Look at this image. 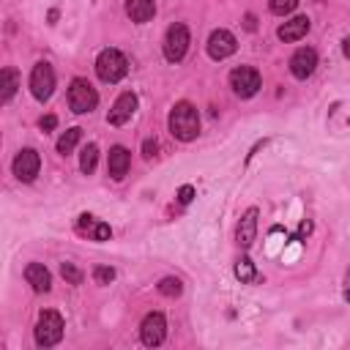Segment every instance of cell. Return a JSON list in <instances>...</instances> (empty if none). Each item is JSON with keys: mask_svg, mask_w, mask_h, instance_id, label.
Masks as SVG:
<instances>
[{"mask_svg": "<svg viewBox=\"0 0 350 350\" xmlns=\"http://www.w3.org/2000/svg\"><path fill=\"white\" fill-rule=\"evenodd\" d=\"M0 88H3L0 101L8 104V101L14 98V93H16V88H19V77H16L14 68H3V71H0Z\"/></svg>", "mask_w": 350, "mask_h": 350, "instance_id": "obj_19", "label": "cell"}, {"mask_svg": "<svg viewBox=\"0 0 350 350\" xmlns=\"http://www.w3.org/2000/svg\"><path fill=\"white\" fill-rule=\"evenodd\" d=\"M235 276H238L243 284L254 282V279H257V268H254V262H252L249 257H241V260L235 262Z\"/></svg>", "mask_w": 350, "mask_h": 350, "instance_id": "obj_22", "label": "cell"}, {"mask_svg": "<svg viewBox=\"0 0 350 350\" xmlns=\"http://www.w3.org/2000/svg\"><path fill=\"white\" fill-rule=\"evenodd\" d=\"M38 170H41V156L33 148H22L16 153V159H14V175L22 183H30V180H36Z\"/></svg>", "mask_w": 350, "mask_h": 350, "instance_id": "obj_9", "label": "cell"}, {"mask_svg": "<svg viewBox=\"0 0 350 350\" xmlns=\"http://www.w3.org/2000/svg\"><path fill=\"white\" fill-rule=\"evenodd\" d=\"M96 161H98V148H96L93 142H88V145L82 148V153H79V170H82L85 175H93Z\"/></svg>", "mask_w": 350, "mask_h": 350, "instance_id": "obj_20", "label": "cell"}, {"mask_svg": "<svg viewBox=\"0 0 350 350\" xmlns=\"http://www.w3.org/2000/svg\"><path fill=\"white\" fill-rule=\"evenodd\" d=\"M79 137H82V129H68L66 134H60V139H57V153L68 156V153H71V150L77 148Z\"/></svg>", "mask_w": 350, "mask_h": 350, "instance_id": "obj_21", "label": "cell"}, {"mask_svg": "<svg viewBox=\"0 0 350 350\" xmlns=\"http://www.w3.org/2000/svg\"><path fill=\"white\" fill-rule=\"evenodd\" d=\"M246 30H254V16H252V14L246 16Z\"/></svg>", "mask_w": 350, "mask_h": 350, "instance_id": "obj_33", "label": "cell"}, {"mask_svg": "<svg viewBox=\"0 0 350 350\" xmlns=\"http://www.w3.org/2000/svg\"><path fill=\"white\" fill-rule=\"evenodd\" d=\"M126 14H129L131 22L145 25L156 14V0H126Z\"/></svg>", "mask_w": 350, "mask_h": 350, "instance_id": "obj_18", "label": "cell"}, {"mask_svg": "<svg viewBox=\"0 0 350 350\" xmlns=\"http://www.w3.org/2000/svg\"><path fill=\"white\" fill-rule=\"evenodd\" d=\"M257 208H249L243 216H241V221H238V230H235V241L243 246V249H249L252 243H254V235H257Z\"/></svg>", "mask_w": 350, "mask_h": 350, "instance_id": "obj_16", "label": "cell"}, {"mask_svg": "<svg viewBox=\"0 0 350 350\" xmlns=\"http://www.w3.org/2000/svg\"><path fill=\"white\" fill-rule=\"evenodd\" d=\"M134 109H137V96H134L131 90L120 93V96L115 98V104H112L109 115H107L109 126H123V123H129V120H131V115H134Z\"/></svg>", "mask_w": 350, "mask_h": 350, "instance_id": "obj_12", "label": "cell"}, {"mask_svg": "<svg viewBox=\"0 0 350 350\" xmlns=\"http://www.w3.org/2000/svg\"><path fill=\"white\" fill-rule=\"evenodd\" d=\"M180 290H183V284H180V279H175V276H164V279L159 282V293L167 295V298H178Z\"/></svg>", "mask_w": 350, "mask_h": 350, "instance_id": "obj_23", "label": "cell"}, {"mask_svg": "<svg viewBox=\"0 0 350 350\" xmlns=\"http://www.w3.org/2000/svg\"><path fill=\"white\" fill-rule=\"evenodd\" d=\"M96 74H98L101 82H109V85L120 82V79L129 74V60H126V55H123L120 49H112V46L101 49L98 57H96Z\"/></svg>", "mask_w": 350, "mask_h": 350, "instance_id": "obj_2", "label": "cell"}, {"mask_svg": "<svg viewBox=\"0 0 350 350\" xmlns=\"http://www.w3.org/2000/svg\"><path fill=\"white\" fill-rule=\"evenodd\" d=\"M77 232L79 235H88L90 241H109V235H112V230H109V224L107 221H101V219H96V216H90V213H82L79 219H77Z\"/></svg>", "mask_w": 350, "mask_h": 350, "instance_id": "obj_13", "label": "cell"}, {"mask_svg": "<svg viewBox=\"0 0 350 350\" xmlns=\"http://www.w3.org/2000/svg\"><path fill=\"white\" fill-rule=\"evenodd\" d=\"M25 279L36 293H49V287H52V276L41 262H30L25 268Z\"/></svg>", "mask_w": 350, "mask_h": 350, "instance_id": "obj_17", "label": "cell"}, {"mask_svg": "<svg viewBox=\"0 0 350 350\" xmlns=\"http://www.w3.org/2000/svg\"><path fill=\"white\" fill-rule=\"evenodd\" d=\"M262 79H260V71L252 68V66H238L230 71V88L235 90V96L241 98H252L257 90H260Z\"/></svg>", "mask_w": 350, "mask_h": 350, "instance_id": "obj_6", "label": "cell"}, {"mask_svg": "<svg viewBox=\"0 0 350 350\" xmlns=\"http://www.w3.org/2000/svg\"><path fill=\"white\" fill-rule=\"evenodd\" d=\"M63 339V317L55 309H44L36 323V345L38 347H55Z\"/></svg>", "mask_w": 350, "mask_h": 350, "instance_id": "obj_3", "label": "cell"}, {"mask_svg": "<svg viewBox=\"0 0 350 350\" xmlns=\"http://www.w3.org/2000/svg\"><path fill=\"white\" fill-rule=\"evenodd\" d=\"M93 279H96V284H109L115 279V271L109 265H96L93 268Z\"/></svg>", "mask_w": 350, "mask_h": 350, "instance_id": "obj_26", "label": "cell"}, {"mask_svg": "<svg viewBox=\"0 0 350 350\" xmlns=\"http://www.w3.org/2000/svg\"><path fill=\"white\" fill-rule=\"evenodd\" d=\"M235 49H238V41H235V36H232L230 30L219 27V30H213V33L208 36V55H211L213 60H224V57L235 55Z\"/></svg>", "mask_w": 350, "mask_h": 350, "instance_id": "obj_10", "label": "cell"}, {"mask_svg": "<svg viewBox=\"0 0 350 350\" xmlns=\"http://www.w3.org/2000/svg\"><path fill=\"white\" fill-rule=\"evenodd\" d=\"M309 232H312V221H309V219H304V221H301V227H298V238H306Z\"/></svg>", "mask_w": 350, "mask_h": 350, "instance_id": "obj_30", "label": "cell"}, {"mask_svg": "<svg viewBox=\"0 0 350 350\" xmlns=\"http://www.w3.org/2000/svg\"><path fill=\"white\" fill-rule=\"evenodd\" d=\"M268 5H271V11H273L276 16H284V14L295 11L298 0H268Z\"/></svg>", "mask_w": 350, "mask_h": 350, "instance_id": "obj_25", "label": "cell"}, {"mask_svg": "<svg viewBox=\"0 0 350 350\" xmlns=\"http://www.w3.org/2000/svg\"><path fill=\"white\" fill-rule=\"evenodd\" d=\"M164 336H167V320H164V314L161 312L145 314L142 323H139V339H142V345L159 347L164 342Z\"/></svg>", "mask_w": 350, "mask_h": 350, "instance_id": "obj_8", "label": "cell"}, {"mask_svg": "<svg viewBox=\"0 0 350 350\" xmlns=\"http://www.w3.org/2000/svg\"><path fill=\"white\" fill-rule=\"evenodd\" d=\"M167 126H170V134L175 139H180V142L197 139V134H200V112H197V107L189 104V101H178L170 109Z\"/></svg>", "mask_w": 350, "mask_h": 350, "instance_id": "obj_1", "label": "cell"}, {"mask_svg": "<svg viewBox=\"0 0 350 350\" xmlns=\"http://www.w3.org/2000/svg\"><path fill=\"white\" fill-rule=\"evenodd\" d=\"M156 150H159L156 139H145V142H142V156H145V159H153V156H156Z\"/></svg>", "mask_w": 350, "mask_h": 350, "instance_id": "obj_28", "label": "cell"}, {"mask_svg": "<svg viewBox=\"0 0 350 350\" xmlns=\"http://www.w3.org/2000/svg\"><path fill=\"white\" fill-rule=\"evenodd\" d=\"M309 27H312V22H309V16H293V19H287L284 25H279L276 27V36H279V41H301L306 33H309Z\"/></svg>", "mask_w": 350, "mask_h": 350, "instance_id": "obj_15", "label": "cell"}, {"mask_svg": "<svg viewBox=\"0 0 350 350\" xmlns=\"http://www.w3.org/2000/svg\"><path fill=\"white\" fill-rule=\"evenodd\" d=\"M96 104H98L96 88H93L88 79H82V77L71 79V88H68V107H71V112L85 115V112L96 109Z\"/></svg>", "mask_w": 350, "mask_h": 350, "instance_id": "obj_4", "label": "cell"}, {"mask_svg": "<svg viewBox=\"0 0 350 350\" xmlns=\"http://www.w3.org/2000/svg\"><path fill=\"white\" fill-rule=\"evenodd\" d=\"M345 298L350 301V271H347V282H345Z\"/></svg>", "mask_w": 350, "mask_h": 350, "instance_id": "obj_32", "label": "cell"}, {"mask_svg": "<svg viewBox=\"0 0 350 350\" xmlns=\"http://www.w3.org/2000/svg\"><path fill=\"white\" fill-rule=\"evenodd\" d=\"M60 273H63V279H66L68 284H82V279H85L82 271H79L74 262H63V265H60Z\"/></svg>", "mask_w": 350, "mask_h": 350, "instance_id": "obj_24", "label": "cell"}, {"mask_svg": "<svg viewBox=\"0 0 350 350\" xmlns=\"http://www.w3.org/2000/svg\"><path fill=\"white\" fill-rule=\"evenodd\" d=\"M38 126H41V131H52V129L57 126V118H55V115H44V118L38 120Z\"/></svg>", "mask_w": 350, "mask_h": 350, "instance_id": "obj_29", "label": "cell"}, {"mask_svg": "<svg viewBox=\"0 0 350 350\" xmlns=\"http://www.w3.org/2000/svg\"><path fill=\"white\" fill-rule=\"evenodd\" d=\"M342 52H345V57L350 60V36H347V38L342 41Z\"/></svg>", "mask_w": 350, "mask_h": 350, "instance_id": "obj_31", "label": "cell"}, {"mask_svg": "<svg viewBox=\"0 0 350 350\" xmlns=\"http://www.w3.org/2000/svg\"><path fill=\"white\" fill-rule=\"evenodd\" d=\"M314 68H317V52H314L312 46H301V49L293 52V57H290V74H293L295 79L312 77Z\"/></svg>", "mask_w": 350, "mask_h": 350, "instance_id": "obj_11", "label": "cell"}, {"mask_svg": "<svg viewBox=\"0 0 350 350\" xmlns=\"http://www.w3.org/2000/svg\"><path fill=\"white\" fill-rule=\"evenodd\" d=\"M129 167H131V153H129V148H123V145L109 148V156H107V172H109L115 180H123L126 172H129Z\"/></svg>", "mask_w": 350, "mask_h": 350, "instance_id": "obj_14", "label": "cell"}, {"mask_svg": "<svg viewBox=\"0 0 350 350\" xmlns=\"http://www.w3.org/2000/svg\"><path fill=\"white\" fill-rule=\"evenodd\" d=\"M191 200H194V186H189V183L180 186V189H178V202H180V205H189Z\"/></svg>", "mask_w": 350, "mask_h": 350, "instance_id": "obj_27", "label": "cell"}, {"mask_svg": "<svg viewBox=\"0 0 350 350\" xmlns=\"http://www.w3.org/2000/svg\"><path fill=\"white\" fill-rule=\"evenodd\" d=\"M55 90V71L49 63H36L33 71H30V93L38 98V101H46Z\"/></svg>", "mask_w": 350, "mask_h": 350, "instance_id": "obj_7", "label": "cell"}, {"mask_svg": "<svg viewBox=\"0 0 350 350\" xmlns=\"http://www.w3.org/2000/svg\"><path fill=\"white\" fill-rule=\"evenodd\" d=\"M189 44H191L189 27H186L183 22L170 25V27H167V36H164V57H167L170 63H180V60L186 57V52H189Z\"/></svg>", "mask_w": 350, "mask_h": 350, "instance_id": "obj_5", "label": "cell"}]
</instances>
